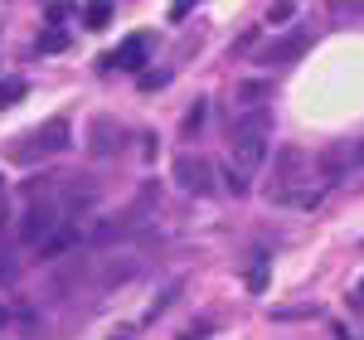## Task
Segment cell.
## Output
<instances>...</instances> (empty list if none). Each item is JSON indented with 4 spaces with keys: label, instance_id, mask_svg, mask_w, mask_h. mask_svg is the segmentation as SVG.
Segmentation results:
<instances>
[{
    "label": "cell",
    "instance_id": "6da1fadb",
    "mask_svg": "<svg viewBox=\"0 0 364 340\" xmlns=\"http://www.w3.org/2000/svg\"><path fill=\"white\" fill-rule=\"evenodd\" d=\"M68 137H73V132H68V117H54V122L25 132L20 142L10 146V161H15V166H39V161L58 156V151H68Z\"/></svg>",
    "mask_w": 364,
    "mask_h": 340
},
{
    "label": "cell",
    "instance_id": "7a4b0ae2",
    "mask_svg": "<svg viewBox=\"0 0 364 340\" xmlns=\"http://www.w3.org/2000/svg\"><path fill=\"white\" fill-rule=\"evenodd\" d=\"M170 180H175L185 195H214V166H209V156H195V151L175 156Z\"/></svg>",
    "mask_w": 364,
    "mask_h": 340
},
{
    "label": "cell",
    "instance_id": "3957f363",
    "mask_svg": "<svg viewBox=\"0 0 364 340\" xmlns=\"http://www.w3.org/2000/svg\"><path fill=\"white\" fill-rule=\"evenodd\" d=\"M267 199L272 204H287V209H316L326 199V180H311V175H301V180H277L267 190Z\"/></svg>",
    "mask_w": 364,
    "mask_h": 340
},
{
    "label": "cell",
    "instance_id": "277c9868",
    "mask_svg": "<svg viewBox=\"0 0 364 340\" xmlns=\"http://www.w3.org/2000/svg\"><path fill=\"white\" fill-rule=\"evenodd\" d=\"M228 146H233V166L252 175V170L262 166V156H267V132H257V127H228Z\"/></svg>",
    "mask_w": 364,
    "mask_h": 340
},
{
    "label": "cell",
    "instance_id": "5b68a950",
    "mask_svg": "<svg viewBox=\"0 0 364 340\" xmlns=\"http://www.w3.org/2000/svg\"><path fill=\"white\" fill-rule=\"evenodd\" d=\"M316 170H321L326 180H340V175H350V170H364V142H336V146H326V151L316 156Z\"/></svg>",
    "mask_w": 364,
    "mask_h": 340
},
{
    "label": "cell",
    "instance_id": "8992f818",
    "mask_svg": "<svg viewBox=\"0 0 364 340\" xmlns=\"http://www.w3.org/2000/svg\"><path fill=\"white\" fill-rule=\"evenodd\" d=\"M83 238H87V228H73V224H68V219H63V224H58L54 233H44V238H39L34 248H39V257H44V262H54V257L73 253V248H78Z\"/></svg>",
    "mask_w": 364,
    "mask_h": 340
},
{
    "label": "cell",
    "instance_id": "52a82bcc",
    "mask_svg": "<svg viewBox=\"0 0 364 340\" xmlns=\"http://www.w3.org/2000/svg\"><path fill=\"white\" fill-rule=\"evenodd\" d=\"M306 49H311V34H287V39H272V44H262V49H257V63L277 68V63H291V58H301Z\"/></svg>",
    "mask_w": 364,
    "mask_h": 340
},
{
    "label": "cell",
    "instance_id": "ba28073f",
    "mask_svg": "<svg viewBox=\"0 0 364 340\" xmlns=\"http://www.w3.org/2000/svg\"><path fill=\"white\" fill-rule=\"evenodd\" d=\"M107 63H112V68H127V73H141V68L151 63V39H146V34H132Z\"/></svg>",
    "mask_w": 364,
    "mask_h": 340
},
{
    "label": "cell",
    "instance_id": "9c48e42d",
    "mask_svg": "<svg viewBox=\"0 0 364 340\" xmlns=\"http://www.w3.org/2000/svg\"><path fill=\"white\" fill-rule=\"evenodd\" d=\"M87 151H92V156H117V151H122V127L107 122V117H97V122L87 127Z\"/></svg>",
    "mask_w": 364,
    "mask_h": 340
},
{
    "label": "cell",
    "instance_id": "30bf717a",
    "mask_svg": "<svg viewBox=\"0 0 364 340\" xmlns=\"http://www.w3.org/2000/svg\"><path fill=\"white\" fill-rule=\"evenodd\" d=\"M102 262H107V272L97 277V287H102V292H107V287H117V282H132V277L141 272V257L136 253H112V257H102Z\"/></svg>",
    "mask_w": 364,
    "mask_h": 340
},
{
    "label": "cell",
    "instance_id": "8fae6325",
    "mask_svg": "<svg viewBox=\"0 0 364 340\" xmlns=\"http://www.w3.org/2000/svg\"><path fill=\"white\" fill-rule=\"evenodd\" d=\"M311 166V156L306 151H296V146H282V156H277V180H301Z\"/></svg>",
    "mask_w": 364,
    "mask_h": 340
},
{
    "label": "cell",
    "instance_id": "7c38bea8",
    "mask_svg": "<svg viewBox=\"0 0 364 340\" xmlns=\"http://www.w3.org/2000/svg\"><path fill=\"white\" fill-rule=\"evenodd\" d=\"M267 97H272V78H243L238 83V102L243 107H262Z\"/></svg>",
    "mask_w": 364,
    "mask_h": 340
},
{
    "label": "cell",
    "instance_id": "4fadbf2b",
    "mask_svg": "<svg viewBox=\"0 0 364 340\" xmlns=\"http://www.w3.org/2000/svg\"><path fill=\"white\" fill-rule=\"evenodd\" d=\"M267 272H272V267H267V253H257L248 262V292H252V297H262V292H267Z\"/></svg>",
    "mask_w": 364,
    "mask_h": 340
},
{
    "label": "cell",
    "instance_id": "5bb4252c",
    "mask_svg": "<svg viewBox=\"0 0 364 340\" xmlns=\"http://www.w3.org/2000/svg\"><path fill=\"white\" fill-rule=\"evenodd\" d=\"M204 122H209V102L199 97V102H190V112H185V137H199Z\"/></svg>",
    "mask_w": 364,
    "mask_h": 340
},
{
    "label": "cell",
    "instance_id": "9a60e30c",
    "mask_svg": "<svg viewBox=\"0 0 364 340\" xmlns=\"http://www.w3.org/2000/svg\"><path fill=\"white\" fill-rule=\"evenodd\" d=\"M219 175H224V190H228V195H248V170H238V166H224Z\"/></svg>",
    "mask_w": 364,
    "mask_h": 340
},
{
    "label": "cell",
    "instance_id": "2e32d148",
    "mask_svg": "<svg viewBox=\"0 0 364 340\" xmlns=\"http://www.w3.org/2000/svg\"><path fill=\"white\" fill-rule=\"evenodd\" d=\"M63 49H68V34L63 29H44L39 34V54H63Z\"/></svg>",
    "mask_w": 364,
    "mask_h": 340
},
{
    "label": "cell",
    "instance_id": "e0dca14e",
    "mask_svg": "<svg viewBox=\"0 0 364 340\" xmlns=\"http://www.w3.org/2000/svg\"><path fill=\"white\" fill-rule=\"evenodd\" d=\"M83 20H87V29H107V20H112V10H107V0H92L83 10Z\"/></svg>",
    "mask_w": 364,
    "mask_h": 340
},
{
    "label": "cell",
    "instance_id": "ac0fdd59",
    "mask_svg": "<svg viewBox=\"0 0 364 340\" xmlns=\"http://www.w3.org/2000/svg\"><path fill=\"white\" fill-rule=\"evenodd\" d=\"M20 97H25V78H5L0 83V107H15Z\"/></svg>",
    "mask_w": 364,
    "mask_h": 340
},
{
    "label": "cell",
    "instance_id": "d6986e66",
    "mask_svg": "<svg viewBox=\"0 0 364 340\" xmlns=\"http://www.w3.org/2000/svg\"><path fill=\"white\" fill-rule=\"evenodd\" d=\"M331 15H336V20H360L364 0H331Z\"/></svg>",
    "mask_w": 364,
    "mask_h": 340
},
{
    "label": "cell",
    "instance_id": "ffe728a7",
    "mask_svg": "<svg viewBox=\"0 0 364 340\" xmlns=\"http://www.w3.org/2000/svg\"><path fill=\"white\" fill-rule=\"evenodd\" d=\"M170 83V68H141V87L146 92H156V87H166Z\"/></svg>",
    "mask_w": 364,
    "mask_h": 340
},
{
    "label": "cell",
    "instance_id": "44dd1931",
    "mask_svg": "<svg viewBox=\"0 0 364 340\" xmlns=\"http://www.w3.org/2000/svg\"><path fill=\"white\" fill-rule=\"evenodd\" d=\"M15 272H20V267H15V253L0 243V282H15Z\"/></svg>",
    "mask_w": 364,
    "mask_h": 340
},
{
    "label": "cell",
    "instance_id": "7402d4cb",
    "mask_svg": "<svg viewBox=\"0 0 364 340\" xmlns=\"http://www.w3.org/2000/svg\"><path fill=\"white\" fill-rule=\"evenodd\" d=\"M291 10H296L291 0H277V5L267 10V20H272V25H287V20H291Z\"/></svg>",
    "mask_w": 364,
    "mask_h": 340
},
{
    "label": "cell",
    "instance_id": "603a6c76",
    "mask_svg": "<svg viewBox=\"0 0 364 340\" xmlns=\"http://www.w3.org/2000/svg\"><path fill=\"white\" fill-rule=\"evenodd\" d=\"M175 292H180V282H170L166 292H161V302H156V307H151V312H146V316L156 321V316H161V312H166V307H170V302H175Z\"/></svg>",
    "mask_w": 364,
    "mask_h": 340
},
{
    "label": "cell",
    "instance_id": "cb8c5ba5",
    "mask_svg": "<svg viewBox=\"0 0 364 340\" xmlns=\"http://www.w3.org/2000/svg\"><path fill=\"white\" fill-rule=\"evenodd\" d=\"M204 336H209V326H199V321H195V326H185L175 340H204Z\"/></svg>",
    "mask_w": 364,
    "mask_h": 340
},
{
    "label": "cell",
    "instance_id": "d4e9b609",
    "mask_svg": "<svg viewBox=\"0 0 364 340\" xmlns=\"http://www.w3.org/2000/svg\"><path fill=\"white\" fill-rule=\"evenodd\" d=\"M68 10H73L68 0H54V5H49V20H54V25H58V20H68Z\"/></svg>",
    "mask_w": 364,
    "mask_h": 340
},
{
    "label": "cell",
    "instance_id": "484cf974",
    "mask_svg": "<svg viewBox=\"0 0 364 340\" xmlns=\"http://www.w3.org/2000/svg\"><path fill=\"white\" fill-rule=\"evenodd\" d=\"M190 5H195V0H175V10H170V15H175V20H185V15H190Z\"/></svg>",
    "mask_w": 364,
    "mask_h": 340
},
{
    "label": "cell",
    "instance_id": "4316f807",
    "mask_svg": "<svg viewBox=\"0 0 364 340\" xmlns=\"http://www.w3.org/2000/svg\"><path fill=\"white\" fill-rule=\"evenodd\" d=\"M355 307H364V277H360V287H355V297H350Z\"/></svg>",
    "mask_w": 364,
    "mask_h": 340
},
{
    "label": "cell",
    "instance_id": "83f0119b",
    "mask_svg": "<svg viewBox=\"0 0 364 340\" xmlns=\"http://www.w3.org/2000/svg\"><path fill=\"white\" fill-rule=\"evenodd\" d=\"M5 326H10V307H0V331H5Z\"/></svg>",
    "mask_w": 364,
    "mask_h": 340
},
{
    "label": "cell",
    "instance_id": "f1b7e54d",
    "mask_svg": "<svg viewBox=\"0 0 364 340\" xmlns=\"http://www.w3.org/2000/svg\"><path fill=\"white\" fill-rule=\"evenodd\" d=\"M112 340H132V336H127V331H117V336H112Z\"/></svg>",
    "mask_w": 364,
    "mask_h": 340
},
{
    "label": "cell",
    "instance_id": "f546056e",
    "mask_svg": "<svg viewBox=\"0 0 364 340\" xmlns=\"http://www.w3.org/2000/svg\"><path fill=\"white\" fill-rule=\"evenodd\" d=\"M0 199H5V180H0Z\"/></svg>",
    "mask_w": 364,
    "mask_h": 340
}]
</instances>
